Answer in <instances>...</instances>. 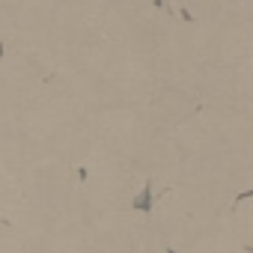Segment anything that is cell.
Listing matches in <instances>:
<instances>
[{"instance_id": "2", "label": "cell", "mask_w": 253, "mask_h": 253, "mask_svg": "<svg viewBox=\"0 0 253 253\" xmlns=\"http://www.w3.org/2000/svg\"><path fill=\"white\" fill-rule=\"evenodd\" d=\"M167 253H179V250H167Z\"/></svg>"}, {"instance_id": "1", "label": "cell", "mask_w": 253, "mask_h": 253, "mask_svg": "<svg viewBox=\"0 0 253 253\" xmlns=\"http://www.w3.org/2000/svg\"><path fill=\"white\" fill-rule=\"evenodd\" d=\"M134 209H137V211H143V214H149V211H152V185H149V182H146V185H143V191L134 197Z\"/></svg>"}]
</instances>
